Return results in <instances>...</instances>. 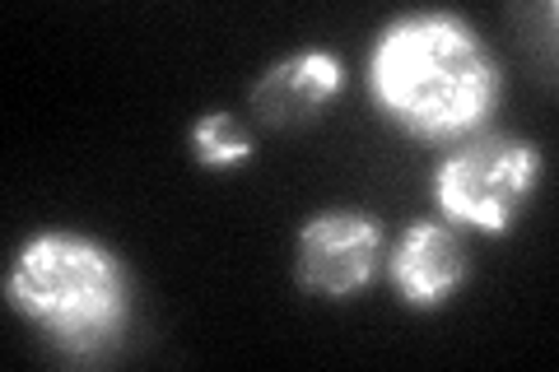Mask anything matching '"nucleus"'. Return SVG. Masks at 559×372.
<instances>
[{"mask_svg":"<svg viewBox=\"0 0 559 372\" xmlns=\"http://www.w3.org/2000/svg\"><path fill=\"white\" fill-rule=\"evenodd\" d=\"M499 98V57L457 10L396 14L369 47V103L411 140L462 145L489 127Z\"/></svg>","mask_w":559,"mask_h":372,"instance_id":"1","label":"nucleus"},{"mask_svg":"<svg viewBox=\"0 0 559 372\" xmlns=\"http://www.w3.org/2000/svg\"><path fill=\"white\" fill-rule=\"evenodd\" d=\"M5 303L66 353H98L131 322V271L108 242L43 228L10 261Z\"/></svg>","mask_w":559,"mask_h":372,"instance_id":"2","label":"nucleus"},{"mask_svg":"<svg viewBox=\"0 0 559 372\" xmlns=\"http://www.w3.org/2000/svg\"><path fill=\"white\" fill-rule=\"evenodd\" d=\"M546 158L522 135H471L439 158L429 177L433 209L457 233L503 238L540 191Z\"/></svg>","mask_w":559,"mask_h":372,"instance_id":"3","label":"nucleus"},{"mask_svg":"<svg viewBox=\"0 0 559 372\" xmlns=\"http://www.w3.org/2000/svg\"><path fill=\"white\" fill-rule=\"evenodd\" d=\"M388 265V228L373 209L326 205L308 215L294 238V279L326 303H349L369 293Z\"/></svg>","mask_w":559,"mask_h":372,"instance_id":"4","label":"nucleus"},{"mask_svg":"<svg viewBox=\"0 0 559 372\" xmlns=\"http://www.w3.org/2000/svg\"><path fill=\"white\" fill-rule=\"evenodd\" d=\"M382 275H388L392 293L411 312H439L471 279V256H466V242L452 224L411 219L388 242V265H382Z\"/></svg>","mask_w":559,"mask_h":372,"instance_id":"5","label":"nucleus"},{"mask_svg":"<svg viewBox=\"0 0 559 372\" xmlns=\"http://www.w3.org/2000/svg\"><path fill=\"white\" fill-rule=\"evenodd\" d=\"M345 88V61L331 47H299L289 57L271 61L257 75L248 108L261 127H308L318 121Z\"/></svg>","mask_w":559,"mask_h":372,"instance_id":"6","label":"nucleus"},{"mask_svg":"<svg viewBox=\"0 0 559 372\" xmlns=\"http://www.w3.org/2000/svg\"><path fill=\"white\" fill-rule=\"evenodd\" d=\"M187 145H191V158L210 172H224V168H238L252 158V131L242 127L234 112H201L191 121L187 131Z\"/></svg>","mask_w":559,"mask_h":372,"instance_id":"7","label":"nucleus"}]
</instances>
